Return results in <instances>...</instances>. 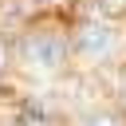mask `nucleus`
Segmentation results:
<instances>
[{
    "mask_svg": "<svg viewBox=\"0 0 126 126\" xmlns=\"http://www.w3.org/2000/svg\"><path fill=\"white\" fill-rule=\"evenodd\" d=\"M91 126H114V122H110V118H94Z\"/></svg>",
    "mask_w": 126,
    "mask_h": 126,
    "instance_id": "3",
    "label": "nucleus"
},
{
    "mask_svg": "<svg viewBox=\"0 0 126 126\" xmlns=\"http://www.w3.org/2000/svg\"><path fill=\"white\" fill-rule=\"evenodd\" d=\"M24 55H28L35 67L55 71V67L67 59V39H63V35H55V32H35V35L24 43Z\"/></svg>",
    "mask_w": 126,
    "mask_h": 126,
    "instance_id": "1",
    "label": "nucleus"
},
{
    "mask_svg": "<svg viewBox=\"0 0 126 126\" xmlns=\"http://www.w3.org/2000/svg\"><path fill=\"white\" fill-rule=\"evenodd\" d=\"M75 47H79V55H87V59H98V55H106V51L114 47V28H110L106 20H94V24H87V28L79 32Z\"/></svg>",
    "mask_w": 126,
    "mask_h": 126,
    "instance_id": "2",
    "label": "nucleus"
},
{
    "mask_svg": "<svg viewBox=\"0 0 126 126\" xmlns=\"http://www.w3.org/2000/svg\"><path fill=\"white\" fill-rule=\"evenodd\" d=\"M0 71H4V43H0Z\"/></svg>",
    "mask_w": 126,
    "mask_h": 126,
    "instance_id": "4",
    "label": "nucleus"
}]
</instances>
